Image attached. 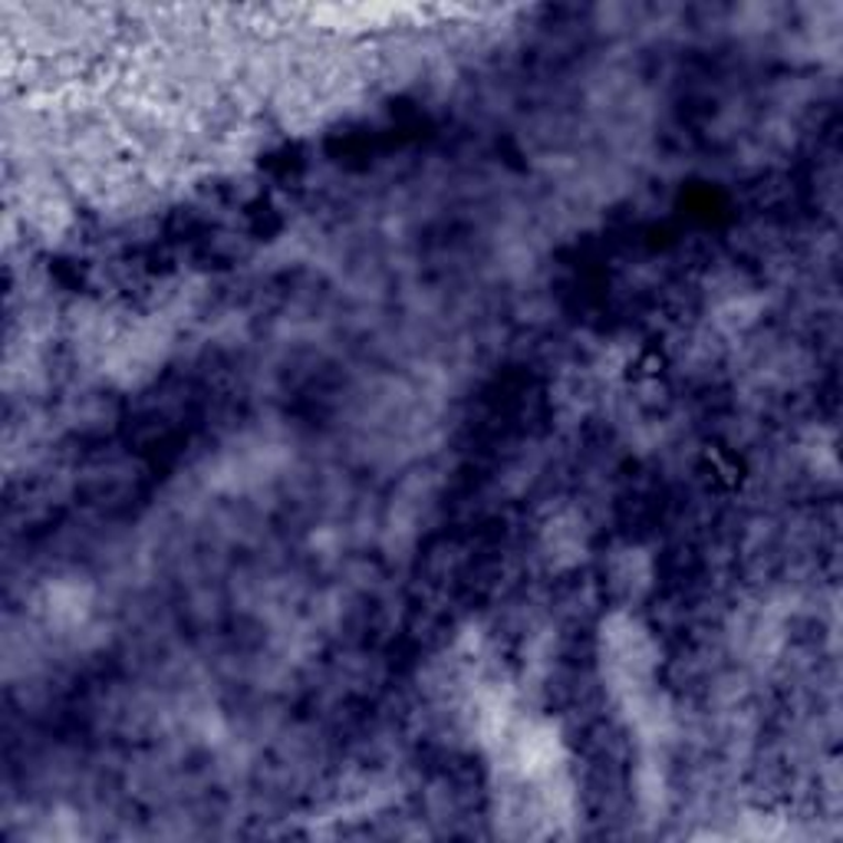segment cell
Wrapping results in <instances>:
<instances>
[{
  "label": "cell",
  "mask_w": 843,
  "mask_h": 843,
  "mask_svg": "<svg viewBox=\"0 0 843 843\" xmlns=\"http://www.w3.org/2000/svg\"><path fill=\"white\" fill-rule=\"evenodd\" d=\"M613 594L623 597V600H636L645 587H649V561L639 554V551H627L613 561Z\"/></svg>",
  "instance_id": "obj_1"
}]
</instances>
